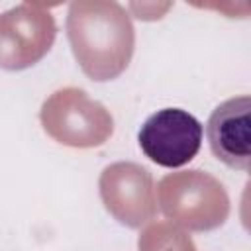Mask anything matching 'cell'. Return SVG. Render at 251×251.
<instances>
[{
  "mask_svg": "<svg viewBox=\"0 0 251 251\" xmlns=\"http://www.w3.org/2000/svg\"><path fill=\"white\" fill-rule=\"evenodd\" d=\"M202 135L204 127L196 116L180 108H163L143 122L137 141L153 163L176 169L196 157Z\"/></svg>",
  "mask_w": 251,
  "mask_h": 251,
  "instance_id": "obj_1",
  "label": "cell"
},
{
  "mask_svg": "<svg viewBox=\"0 0 251 251\" xmlns=\"http://www.w3.org/2000/svg\"><path fill=\"white\" fill-rule=\"evenodd\" d=\"M206 135L212 153L231 169L247 171L251 161V98L235 96L210 114Z\"/></svg>",
  "mask_w": 251,
  "mask_h": 251,
  "instance_id": "obj_2",
  "label": "cell"
}]
</instances>
